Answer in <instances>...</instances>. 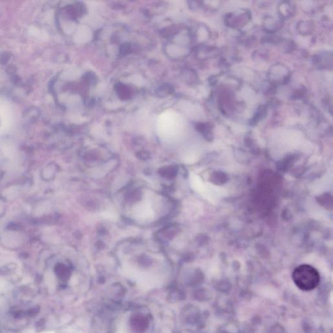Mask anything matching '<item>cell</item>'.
Instances as JSON below:
<instances>
[{
	"instance_id": "obj_4",
	"label": "cell",
	"mask_w": 333,
	"mask_h": 333,
	"mask_svg": "<svg viewBox=\"0 0 333 333\" xmlns=\"http://www.w3.org/2000/svg\"><path fill=\"white\" fill-rule=\"evenodd\" d=\"M38 311H39V308L35 307V308L29 310V311L27 312V314L29 316H34L36 314H37Z\"/></svg>"
},
{
	"instance_id": "obj_5",
	"label": "cell",
	"mask_w": 333,
	"mask_h": 333,
	"mask_svg": "<svg viewBox=\"0 0 333 333\" xmlns=\"http://www.w3.org/2000/svg\"><path fill=\"white\" fill-rule=\"evenodd\" d=\"M37 329H41L42 327H44V320H41L40 321H38L37 323Z\"/></svg>"
},
{
	"instance_id": "obj_3",
	"label": "cell",
	"mask_w": 333,
	"mask_h": 333,
	"mask_svg": "<svg viewBox=\"0 0 333 333\" xmlns=\"http://www.w3.org/2000/svg\"><path fill=\"white\" fill-rule=\"evenodd\" d=\"M102 216L104 218H105L106 219H108V220L115 221L116 219H117V215H116L113 212H109V211H105V212H102Z\"/></svg>"
},
{
	"instance_id": "obj_1",
	"label": "cell",
	"mask_w": 333,
	"mask_h": 333,
	"mask_svg": "<svg viewBox=\"0 0 333 333\" xmlns=\"http://www.w3.org/2000/svg\"><path fill=\"white\" fill-rule=\"evenodd\" d=\"M292 278L297 288L303 291H308L318 286L320 276L317 270L312 266L303 264L294 269Z\"/></svg>"
},
{
	"instance_id": "obj_2",
	"label": "cell",
	"mask_w": 333,
	"mask_h": 333,
	"mask_svg": "<svg viewBox=\"0 0 333 333\" xmlns=\"http://www.w3.org/2000/svg\"><path fill=\"white\" fill-rule=\"evenodd\" d=\"M134 216L139 220H147L152 218L154 215L152 209L150 204L146 203H141L135 206L134 211Z\"/></svg>"
}]
</instances>
